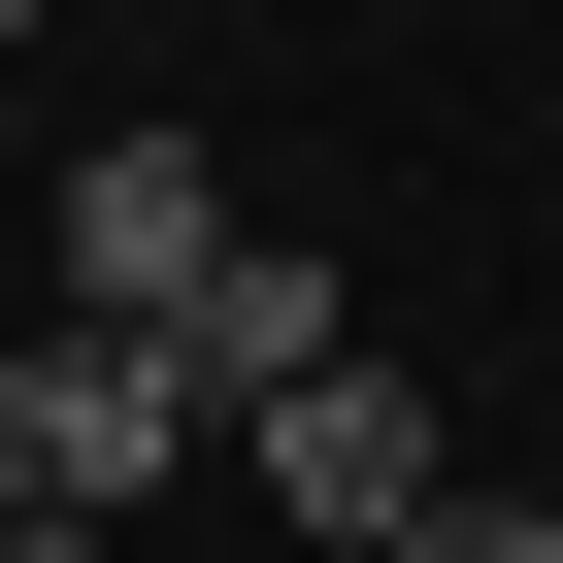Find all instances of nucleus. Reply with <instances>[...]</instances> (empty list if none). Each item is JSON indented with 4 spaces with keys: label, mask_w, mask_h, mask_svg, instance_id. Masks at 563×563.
Segmentation results:
<instances>
[{
    "label": "nucleus",
    "mask_w": 563,
    "mask_h": 563,
    "mask_svg": "<svg viewBox=\"0 0 563 563\" xmlns=\"http://www.w3.org/2000/svg\"><path fill=\"white\" fill-rule=\"evenodd\" d=\"M199 464H232V497H265V530H332V563H365V530H398V497H431V464H464V431H431V398H398V365H365V332H332V365H299V398H232V431H199Z\"/></svg>",
    "instance_id": "7ed1b4c3"
},
{
    "label": "nucleus",
    "mask_w": 563,
    "mask_h": 563,
    "mask_svg": "<svg viewBox=\"0 0 563 563\" xmlns=\"http://www.w3.org/2000/svg\"><path fill=\"white\" fill-rule=\"evenodd\" d=\"M34 34H67V0H0V67H34Z\"/></svg>",
    "instance_id": "0eeeda50"
},
{
    "label": "nucleus",
    "mask_w": 563,
    "mask_h": 563,
    "mask_svg": "<svg viewBox=\"0 0 563 563\" xmlns=\"http://www.w3.org/2000/svg\"><path fill=\"white\" fill-rule=\"evenodd\" d=\"M34 265H67L100 332H166V365H199V299H232V166H199V133H67Z\"/></svg>",
    "instance_id": "f03ea898"
},
{
    "label": "nucleus",
    "mask_w": 563,
    "mask_h": 563,
    "mask_svg": "<svg viewBox=\"0 0 563 563\" xmlns=\"http://www.w3.org/2000/svg\"><path fill=\"white\" fill-rule=\"evenodd\" d=\"M299 365H332V265H299V232H232V299H199V398H299Z\"/></svg>",
    "instance_id": "20e7f679"
},
{
    "label": "nucleus",
    "mask_w": 563,
    "mask_h": 563,
    "mask_svg": "<svg viewBox=\"0 0 563 563\" xmlns=\"http://www.w3.org/2000/svg\"><path fill=\"white\" fill-rule=\"evenodd\" d=\"M0 563H133V530H67V497H0Z\"/></svg>",
    "instance_id": "423d86ee"
},
{
    "label": "nucleus",
    "mask_w": 563,
    "mask_h": 563,
    "mask_svg": "<svg viewBox=\"0 0 563 563\" xmlns=\"http://www.w3.org/2000/svg\"><path fill=\"white\" fill-rule=\"evenodd\" d=\"M199 431H232V398H199L166 332H100V299H34V332H0V497H67V530H166V497H199Z\"/></svg>",
    "instance_id": "f257e3e1"
},
{
    "label": "nucleus",
    "mask_w": 563,
    "mask_h": 563,
    "mask_svg": "<svg viewBox=\"0 0 563 563\" xmlns=\"http://www.w3.org/2000/svg\"><path fill=\"white\" fill-rule=\"evenodd\" d=\"M365 563H563V530H530V497H497V464H431V497H398V530H365Z\"/></svg>",
    "instance_id": "39448f33"
}]
</instances>
